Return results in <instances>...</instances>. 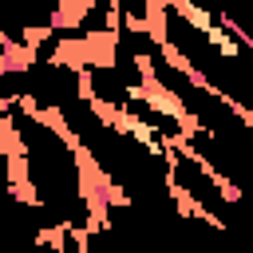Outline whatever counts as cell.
Returning <instances> with one entry per match:
<instances>
[{"label":"cell","mask_w":253,"mask_h":253,"mask_svg":"<svg viewBox=\"0 0 253 253\" xmlns=\"http://www.w3.org/2000/svg\"><path fill=\"white\" fill-rule=\"evenodd\" d=\"M8 146L20 202L28 206L40 237L91 233L99 225L103 190L75 138L55 115L16 99L8 103Z\"/></svg>","instance_id":"cell-1"}]
</instances>
